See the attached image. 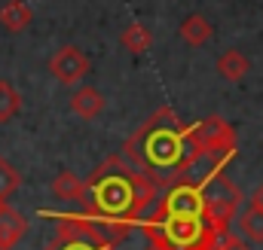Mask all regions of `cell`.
<instances>
[{"label": "cell", "instance_id": "4", "mask_svg": "<svg viewBox=\"0 0 263 250\" xmlns=\"http://www.w3.org/2000/svg\"><path fill=\"white\" fill-rule=\"evenodd\" d=\"M199 192H202V207H205V220L223 232L227 223L239 214L242 207V189L239 183H233L223 171H214L208 174L202 183H199Z\"/></svg>", "mask_w": 263, "mask_h": 250}, {"label": "cell", "instance_id": "12", "mask_svg": "<svg viewBox=\"0 0 263 250\" xmlns=\"http://www.w3.org/2000/svg\"><path fill=\"white\" fill-rule=\"evenodd\" d=\"M31 18H34V9H31L25 0H9V3L0 9V28L9 31V34L25 31V28L31 25Z\"/></svg>", "mask_w": 263, "mask_h": 250}, {"label": "cell", "instance_id": "6", "mask_svg": "<svg viewBox=\"0 0 263 250\" xmlns=\"http://www.w3.org/2000/svg\"><path fill=\"white\" fill-rule=\"evenodd\" d=\"M49 250H110L104 235L86 220H65L59 226V238Z\"/></svg>", "mask_w": 263, "mask_h": 250}, {"label": "cell", "instance_id": "14", "mask_svg": "<svg viewBox=\"0 0 263 250\" xmlns=\"http://www.w3.org/2000/svg\"><path fill=\"white\" fill-rule=\"evenodd\" d=\"M236 220H239V232H242L245 244H248V241H251V244H263V214L251 204V201H248L245 207H239Z\"/></svg>", "mask_w": 263, "mask_h": 250}, {"label": "cell", "instance_id": "5", "mask_svg": "<svg viewBox=\"0 0 263 250\" xmlns=\"http://www.w3.org/2000/svg\"><path fill=\"white\" fill-rule=\"evenodd\" d=\"M156 217H181V220H205V207H202V192L199 183H175L162 195Z\"/></svg>", "mask_w": 263, "mask_h": 250}, {"label": "cell", "instance_id": "2", "mask_svg": "<svg viewBox=\"0 0 263 250\" xmlns=\"http://www.w3.org/2000/svg\"><path fill=\"white\" fill-rule=\"evenodd\" d=\"M126 156L132 165L147 168V171H181L190 168L196 159V143H193V128H184L181 119L162 107L150 116L135 137L126 143Z\"/></svg>", "mask_w": 263, "mask_h": 250}, {"label": "cell", "instance_id": "15", "mask_svg": "<svg viewBox=\"0 0 263 250\" xmlns=\"http://www.w3.org/2000/svg\"><path fill=\"white\" fill-rule=\"evenodd\" d=\"M120 43H123V49L132 52V55H144L153 46V34H150V28L144 22H132V25H126Z\"/></svg>", "mask_w": 263, "mask_h": 250}, {"label": "cell", "instance_id": "16", "mask_svg": "<svg viewBox=\"0 0 263 250\" xmlns=\"http://www.w3.org/2000/svg\"><path fill=\"white\" fill-rule=\"evenodd\" d=\"M18 113H22V92L9 79H0V125L15 119Z\"/></svg>", "mask_w": 263, "mask_h": 250}, {"label": "cell", "instance_id": "10", "mask_svg": "<svg viewBox=\"0 0 263 250\" xmlns=\"http://www.w3.org/2000/svg\"><path fill=\"white\" fill-rule=\"evenodd\" d=\"M178 37L190 46V49H199V46H205V43H211V37H214V25L205 18V15H187L184 22H181V31H178Z\"/></svg>", "mask_w": 263, "mask_h": 250}, {"label": "cell", "instance_id": "8", "mask_svg": "<svg viewBox=\"0 0 263 250\" xmlns=\"http://www.w3.org/2000/svg\"><path fill=\"white\" fill-rule=\"evenodd\" d=\"M67 107H70L73 116H80V119L89 122V119H98V116H101V110H104V98H101V92H98L95 86H77V89L70 92Z\"/></svg>", "mask_w": 263, "mask_h": 250}, {"label": "cell", "instance_id": "3", "mask_svg": "<svg viewBox=\"0 0 263 250\" xmlns=\"http://www.w3.org/2000/svg\"><path fill=\"white\" fill-rule=\"evenodd\" d=\"M147 232L156 250H214L217 232L208 220H181V217H153Z\"/></svg>", "mask_w": 263, "mask_h": 250}, {"label": "cell", "instance_id": "11", "mask_svg": "<svg viewBox=\"0 0 263 250\" xmlns=\"http://www.w3.org/2000/svg\"><path fill=\"white\" fill-rule=\"evenodd\" d=\"M251 70V58L242 52V49H227L220 58H217V73L227 79V82H242Z\"/></svg>", "mask_w": 263, "mask_h": 250}, {"label": "cell", "instance_id": "7", "mask_svg": "<svg viewBox=\"0 0 263 250\" xmlns=\"http://www.w3.org/2000/svg\"><path fill=\"white\" fill-rule=\"evenodd\" d=\"M92 70V61L86 52H80L77 46H62L52 58H49V73L62 82V86H77L86 79V73Z\"/></svg>", "mask_w": 263, "mask_h": 250}, {"label": "cell", "instance_id": "17", "mask_svg": "<svg viewBox=\"0 0 263 250\" xmlns=\"http://www.w3.org/2000/svg\"><path fill=\"white\" fill-rule=\"evenodd\" d=\"M22 189V174H18V168L9 162V159H3L0 156V201H6L12 192H18Z\"/></svg>", "mask_w": 263, "mask_h": 250}, {"label": "cell", "instance_id": "20", "mask_svg": "<svg viewBox=\"0 0 263 250\" xmlns=\"http://www.w3.org/2000/svg\"><path fill=\"white\" fill-rule=\"evenodd\" d=\"M3 207H6V201H0V211H3Z\"/></svg>", "mask_w": 263, "mask_h": 250}, {"label": "cell", "instance_id": "1", "mask_svg": "<svg viewBox=\"0 0 263 250\" xmlns=\"http://www.w3.org/2000/svg\"><path fill=\"white\" fill-rule=\"evenodd\" d=\"M150 198H153V183L120 156L107 159L92 174V180H86V201L92 217L107 223L114 232H126L129 220L144 211Z\"/></svg>", "mask_w": 263, "mask_h": 250}, {"label": "cell", "instance_id": "18", "mask_svg": "<svg viewBox=\"0 0 263 250\" xmlns=\"http://www.w3.org/2000/svg\"><path fill=\"white\" fill-rule=\"evenodd\" d=\"M214 250H251L245 241H239V238H233V235H220L217 238V244H214Z\"/></svg>", "mask_w": 263, "mask_h": 250}, {"label": "cell", "instance_id": "9", "mask_svg": "<svg viewBox=\"0 0 263 250\" xmlns=\"http://www.w3.org/2000/svg\"><path fill=\"white\" fill-rule=\"evenodd\" d=\"M28 232V220L9 204L0 211V250H12Z\"/></svg>", "mask_w": 263, "mask_h": 250}, {"label": "cell", "instance_id": "13", "mask_svg": "<svg viewBox=\"0 0 263 250\" xmlns=\"http://www.w3.org/2000/svg\"><path fill=\"white\" fill-rule=\"evenodd\" d=\"M52 192L62 201H86V180H80L73 171H59L52 177Z\"/></svg>", "mask_w": 263, "mask_h": 250}, {"label": "cell", "instance_id": "19", "mask_svg": "<svg viewBox=\"0 0 263 250\" xmlns=\"http://www.w3.org/2000/svg\"><path fill=\"white\" fill-rule=\"evenodd\" d=\"M251 204H254V207H257V211L263 214V183L254 189V195H251Z\"/></svg>", "mask_w": 263, "mask_h": 250}]
</instances>
